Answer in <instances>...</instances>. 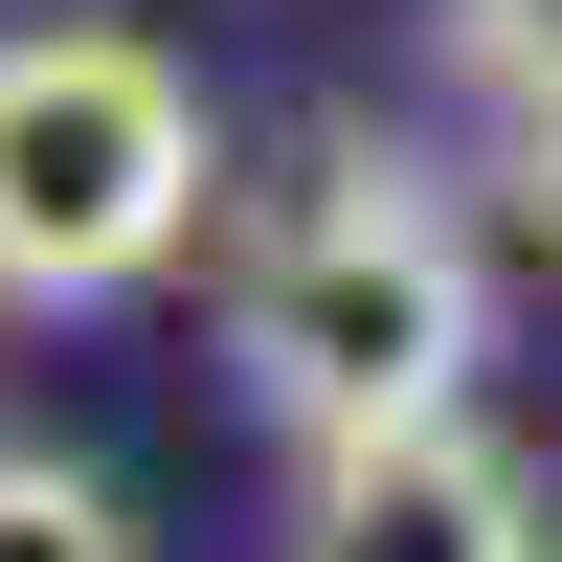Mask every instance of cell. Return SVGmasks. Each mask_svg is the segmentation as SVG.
<instances>
[{"label": "cell", "instance_id": "obj_3", "mask_svg": "<svg viewBox=\"0 0 562 562\" xmlns=\"http://www.w3.org/2000/svg\"><path fill=\"white\" fill-rule=\"evenodd\" d=\"M270 562H562V540H540V473H518V450H495L473 405H428V428L315 450V495H293Z\"/></svg>", "mask_w": 562, "mask_h": 562}, {"label": "cell", "instance_id": "obj_6", "mask_svg": "<svg viewBox=\"0 0 562 562\" xmlns=\"http://www.w3.org/2000/svg\"><path fill=\"white\" fill-rule=\"evenodd\" d=\"M518 225L562 248V90H518Z\"/></svg>", "mask_w": 562, "mask_h": 562}, {"label": "cell", "instance_id": "obj_4", "mask_svg": "<svg viewBox=\"0 0 562 562\" xmlns=\"http://www.w3.org/2000/svg\"><path fill=\"white\" fill-rule=\"evenodd\" d=\"M0 562H135L113 473H68V450H0Z\"/></svg>", "mask_w": 562, "mask_h": 562}, {"label": "cell", "instance_id": "obj_2", "mask_svg": "<svg viewBox=\"0 0 562 562\" xmlns=\"http://www.w3.org/2000/svg\"><path fill=\"white\" fill-rule=\"evenodd\" d=\"M203 248V90L135 23H0V293L113 315Z\"/></svg>", "mask_w": 562, "mask_h": 562}, {"label": "cell", "instance_id": "obj_1", "mask_svg": "<svg viewBox=\"0 0 562 562\" xmlns=\"http://www.w3.org/2000/svg\"><path fill=\"white\" fill-rule=\"evenodd\" d=\"M225 360H248V405L293 450H360V428L473 405L495 270H473V225H450V180L383 158V135H338V158L248 225V270H225Z\"/></svg>", "mask_w": 562, "mask_h": 562}, {"label": "cell", "instance_id": "obj_5", "mask_svg": "<svg viewBox=\"0 0 562 562\" xmlns=\"http://www.w3.org/2000/svg\"><path fill=\"white\" fill-rule=\"evenodd\" d=\"M450 68L473 90H562V0H450Z\"/></svg>", "mask_w": 562, "mask_h": 562}]
</instances>
